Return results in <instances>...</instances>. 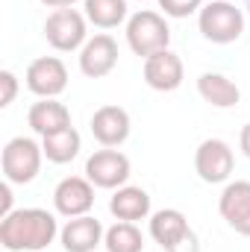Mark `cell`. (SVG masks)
<instances>
[{
    "instance_id": "1",
    "label": "cell",
    "mask_w": 250,
    "mask_h": 252,
    "mask_svg": "<svg viewBox=\"0 0 250 252\" xmlns=\"http://www.w3.org/2000/svg\"><path fill=\"white\" fill-rule=\"evenodd\" d=\"M59 232L56 217L44 208H15L0 220V244L9 252H44Z\"/></svg>"
},
{
    "instance_id": "2",
    "label": "cell",
    "mask_w": 250,
    "mask_h": 252,
    "mask_svg": "<svg viewBox=\"0 0 250 252\" xmlns=\"http://www.w3.org/2000/svg\"><path fill=\"white\" fill-rule=\"evenodd\" d=\"M126 44L135 56H153L159 50H168L171 44V27L165 15L153 9H141L126 21Z\"/></svg>"
},
{
    "instance_id": "3",
    "label": "cell",
    "mask_w": 250,
    "mask_h": 252,
    "mask_svg": "<svg viewBox=\"0 0 250 252\" xmlns=\"http://www.w3.org/2000/svg\"><path fill=\"white\" fill-rule=\"evenodd\" d=\"M197 27L206 41L212 44H233L245 32V15L227 0H209L197 12Z\"/></svg>"
},
{
    "instance_id": "4",
    "label": "cell",
    "mask_w": 250,
    "mask_h": 252,
    "mask_svg": "<svg viewBox=\"0 0 250 252\" xmlns=\"http://www.w3.org/2000/svg\"><path fill=\"white\" fill-rule=\"evenodd\" d=\"M42 158H44V150L42 144H36L33 138H12L6 147H3V156H0V164H3V176L6 182L12 185H27L39 176L42 170Z\"/></svg>"
},
{
    "instance_id": "5",
    "label": "cell",
    "mask_w": 250,
    "mask_h": 252,
    "mask_svg": "<svg viewBox=\"0 0 250 252\" xmlns=\"http://www.w3.org/2000/svg\"><path fill=\"white\" fill-rule=\"evenodd\" d=\"M150 238L165 252H200L197 235L191 232L186 214L177 208H162L150 217Z\"/></svg>"
},
{
    "instance_id": "6",
    "label": "cell",
    "mask_w": 250,
    "mask_h": 252,
    "mask_svg": "<svg viewBox=\"0 0 250 252\" xmlns=\"http://www.w3.org/2000/svg\"><path fill=\"white\" fill-rule=\"evenodd\" d=\"M85 15L77 9H53L44 21V38L53 50L59 53H71V50H83L85 38Z\"/></svg>"
},
{
    "instance_id": "7",
    "label": "cell",
    "mask_w": 250,
    "mask_h": 252,
    "mask_svg": "<svg viewBox=\"0 0 250 252\" xmlns=\"http://www.w3.org/2000/svg\"><path fill=\"white\" fill-rule=\"evenodd\" d=\"M85 179L94 188H106V190L124 188L126 179H129V158L124 153H118L115 147L97 150L85 161Z\"/></svg>"
},
{
    "instance_id": "8",
    "label": "cell",
    "mask_w": 250,
    "mask_h": 252,
    "mask_svg": "<svg viewBox=\"0 0 250 252\" xmlns=\"http://www.w3.org/2000/svg\"><path fill=\"white\" fill-rule=\"evenodd\" d=\"M233 167H236V156H233L230 144L221 141V138H206L197 147V153H194V170L209 185L227 182L230 173H233Z\"/></svg>"
},
{
    "instance_id": "9",
    "label": "cell",
    "mask_w": 250,
    "mask_h": 252,
    "mask_svg": "<svg viewBox=\"0 0 250 252\" xmlns=\"http://www.w3.org/2000/svg\"><path fill=\"white\" fill-rule=\"evenodd\" d=\"M27 88L42 100H56L68 88V67L56 56H42L27 67Z\"/></svg>"
},
{
    "instance_id": "10",
    "label": "cell",
    "mask_w": 250,
    "mask_h": 252,
    "mask_svg": "<svg viewBox=\"0 0 250 252\" xmlns=\"http://www.w3.org/2000/svg\"><path fill=\"white\" fill-rule=\"evenodd\" d=\"M118 64V44L112 35L106 32H97L94 38H88L80 50V70L88 76V79H103L115 70Z\"/></svg>"
},
{
    "instance_id": "11",
    "label": "cell",
    "mask_w": 250,
    "mask_h": 252,
    "mask_svg": "<svg viewBox=\"0 0 250 252\" xmlns=\"http://www.w3.org/2000/svg\"><path fill=\"white\" fill-rule=\"evenodd\" d=\"M53 205L62 217H83L94 205V185L85 176H65L53 190Z\"/></svg>"
},
{
    "instance_id": "12",
    "label": "cell",
    "mask_w": 250,
    "mask_h": 252,
    "mask_svg": "<svg viewBox=\"0 0 250 252\" xmlns=\"http://www.w3.org/2000/svg\"><path fill=\"white\" fill-rule=\"evenodd\" d=\"M186 67L174 50H159L144 59V82L153 91H177L183 85Z\"/></svg>"
},
{
    "instance_id": "13",
    "label": "cell",
    "mask_w": 250,
    "mask_h": 252,
    "mask_svg": "<svg viewBox=\"0 0 250 252\" xmlns=\"http://www.w3.org/2000/svg\"><path fill=\"white\" fill-rule=\"evenodd\" d=\"M218 211L230 229L250 238V182H245V179L230 182L218 199Z\"/></svg>"
},
{
    "instance_id": "14",
    "label": "cell",
    "mask_w": 250,
    "mask_h": 252,
    "mask_svg": "<svg viewBox=\"0 0 250 252\" xmlns=\"http://www.w3.org/2000/svg\"><path fill=\"white\" fill-rule=\"evenodd\" d=\"M103 235L106 229L100 226L97 217L91 214H83V217H71L59 232V241H62L65 252H94L103 244Z\"/></svg>"
},
{
    "instance_id": "15",
    "label": "cell",
    "mask_w": 250,
    "mask_h": 252,
    "mask_svg": "<svg viewBox=\"0 0 250 252\" xmlns=\"http://www.w3.org/2000/svg\"><path fill=\"white\" fill-rule=\"evenodd\" d=\"M91 135L103 147H121L129 138V115L121 106H100L91 115Z\"/></svg>"
},
{
    "instance_id": "16",
    "label": "cell",
    "mask_w": 250,
    "mask_h": 252,
    "mask_svg": "<svg viewBox=\"0 0 250 252\" xmlns=\"http://www.w3.org/2000/svg\"><path fill=\"white\" fill-rule=\"evenodd\" d=\"M27 121H30V129L36 135H53V132H62L71 126V112L68 106L59 103V100H39L30 106L27 112Z\"/></svg>"
},
{
    "instance_id": "17",
    "label": "cell",
    "mask_w": 250,
    "mask_h": 252,
    "mask_svg": "<svg viewBox=\"0 0 250 252\" xmlns=\"http://www.w3.org/2000/svg\"><path fill=\"white\" fill-rule=\"evenodd\" d=\"M109 211L115 214V220H124V223H138L150 214V196L144 188H135V185H124L112 193L109 199Z\"/></svg>"
},
{
    "instance_id": "18",
    "label": "cell",
    "mask_w": 250,
    "mask_h": 252,
    "mask_svg": "<svg viewBox=\"0 0 250 252\" xmlns=\"http://www.w3.org/2000/svg\"><path fill=\"white\" fill-rule=\"evenodd\" d=\"M197 94H200L209 106H215V109H233V106L242 100L239 85H236L230 76H224V73H203V76L197 79Z\"/></svg>"
},
{
    "instance_id": "19",
    "label": "cell",
    "mask_w": 250,
    "mask_h": 252,
    "mask_svg": "<svg viewBox=\"0 0 250 252\" xmlns=\"http://www.w3.org/2000/svg\"><path fill=\"white\" fill-rule=\"evenodd\" d=\"M80 132L74 126H68L62 132H53V135H44L42 138V150H44V158L53 161V164H68L80 156Z\"/></svg>"
},
{
    "instance_id": "20",
    "label": "cell",
    "mask_w": 250,
    "mask_h": 252,
    "mask_svg": "<svg viewBox=\"0 0 250 252\" xmlns=\"http://www.w3.org/2000/svg\"><path fill=\"white\" fill-rule=\"evenodd\" d=\"M85 18L100 30H115L126 18V0H83Z\"/></svg>"
},
{
    "instance_id": "21",
    "label": "cell",
    "mask_w": 250,
    "mask_h": 252,
    "mask_svg": "<svg viewBox=\"0 0 250 252\" xmlns=\"http://www.w3.org/2000/svg\"><path fill=\"white\" fill-rule=\"evenodd\" d=\"M103 247H106V252H141L144 250V238H141V232H138L135 223L118 220L115 226L106 229Z\"/></svg>"
},
{
    "instance_id": "22",
    "label": "cell",
    "mask_w": 250,
    "mask_h": 252,
    "mask_svg": "<svg viewBox=\"0 0 250 252\" xmlns=\"http://www.w3.org/2000/svg\"><path fill=\"white\" fill-rule=\"evenodd\" d=\"M203 0H159V9L168 15V18H188L194 12H200Z\"/></svg>"
},
{
    "instance_id": "23",
    "label": "cell",
    "mask_w": 250,
    "mask_h": 252,
    "mask_svg": "<svg viewBox=\"0 0 250 252\" xmlns=\"http://www.w3.org/2000/svg\"><path fill=\"white\" fill-rule=\"evenodd\" d=\"M15 94H18V76L12 70H0V109L12 106Z\"/></svg>"
},
{
    "instance_id": "24",
    "label": "cell",
    "mask_w": 250,
    "mask_h": 252,
    "mask_svg": "<svg viewBox=\"0 0 250 252\" xmlns=\"http://www.w3.org/2000/svg\"><path fill=\"white\" fill-rule=\"evenodd\" d=\"M12 182H6V185H0V220L6 217V214H12L15 208H12V190H9Z\"/></svg>"
},
{
    "instance_id": "25",
    "label": "cell",
    "mask_w": 250,
    "mask_h": 252,
    "mask_svg": "<svg viewBox=\"0 0 250 252\" xmlns=\"http://www.w3.org/2000/svg\"><path fill=\"white\" fill-rule=\"evenodd\" d=\"M239 144H242V153L250 158V124H245L242 129V135H239Z\"/></svg>"
},
{
    "instance_id": "26",
    "label": "cell",
    "mask_w": 250,
    "mask_h": 252,
    "mask_svg": "<svg viewBox=\"0 0 250 252\" xmlns=\"http://www.w3.org/2000/svg\"><path fill=\"white\" fill-rule=\"evenodd\" d=\"M44 6H53V9H68V6H74L77 0H42Z\"/></svg>"
},
{
    "instance_id": "27",
    "label": "cell",
    "mask_w": 250,
    "mask_h": 252,
    "mask_svg": "<svg viewBox=\"0 0 250 252\" xmlns=\"http://www.w3.org/2000/svg\"><path fill=\"white\" fill-rule=\"evenodd\" d=\"M245 3H248V12H250V0H245Z\"/></svg>"
}]
</instances>
